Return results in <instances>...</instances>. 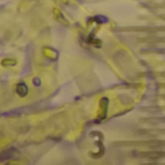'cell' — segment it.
Returning a JSON list of instances; mask_svg holds the SVG:
<instances>
[{"mask_svg":"<svg viewBox=\"0 0 165 165\" xmlns=\"http://www.w3.org/2000/svg\"><path fill=\"white\" fill-rule=\"evenodd\" d=\"M121 146H149L152 148H157L165 146V141L162 140H148L143 141H125L121 142V145H120Z\"/></svg>","mask_w":165,"mask_h":165,"instance_id":"obj_1","label":"cell"},{"mask_svg":"<svg viewBox=\"0 0 165 165\" xmlns=\"http://www.w3.org/2000/svg\"><path fill=\"white\" fill-rule=\"evenodd\" d=\"M135 156L140 158H145L152 160H156L161 159L165 157V152L159 150H152V151H145L139 152L135 153Z\"/></svg>","mask_w":165,"mask_h":165,"instance_id":"obj_2","label":"cell"},{"mask_svg":"<svg viewBox=\"0 0 165 165\" xmlns=\"http://www.w3.org/2000/svg\"><path fill=\"white\" fill-rule=\"evenodd\" d=\"M141 123H150V124H159L165 123V117H145V118H141L139 120Z\"/></svg>","mask_w":165,"mask_h":165,"instance_id":"obj_3","label":"cell"},{"mask_svg":"<svg viewBox=\"0 0 165 165\" xmlns=\"http://www.w3.org/2000/svg\"><path fill=\"white\" fill-rule=\"evenodd\" d=\"M16 92L20 96L23 97L27 94L28 87L24 82H20L17 85Z\"/></svg>","mask_w":165,"mask_h":165,"instance_id":"obj_4","label":"cell"},{"mask_svg":"<svg viewBox=\"0 0 165 165\" xmlns=\"http://www.w3.org/2000/svg\"><path fill=\"white\" fill-rule=\"evenodd\" d=\"M141 111L146 112H159L163 110V109H161L160 107H143V109H139Z\"/></svg>","mask_w":165,"mask_h":165,"instance_id":"obj_5","label":"cell"},{"mask_svg":"<svg viewBox=\"0 0 165 165\" xmlns=\"http://www.w3.org/2000/svg\"><path fill=\"white\" fill-rule=\"evenodd\" d=\"M142 165H165V164L161 163H146V164H143Z\"/></svg>","mask_w":165,"mask_h":165,"instance_id":"obj_6","label":"cell"},{"mask_svg":"<svg viewBox=\"0 0 165 165\" xmlns=\"http://www.w3.org/2000/svg\"><path fill=\"white\" fill-rule=\"evenodd\" d=\"M1 155H2V154H1ZM1 155H0V156H1ZM3 159V158H2V157H0V159Z\"/></svg>","mask_w":165,"mask_h":165,"instance_id":"obj_7","label":"cell"}]
</instances>
